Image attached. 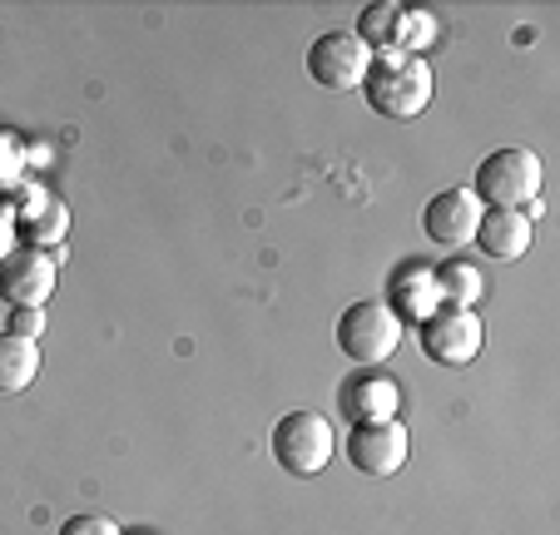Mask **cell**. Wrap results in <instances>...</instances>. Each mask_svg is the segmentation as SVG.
<instances>
[{"mask_svg": "<svg viewBox=\"0 0 560 535\" xmlns=\"http://www.w3.org/2000/svg\"><path fill=\"white\" fill-rule=\"evenodd\" d=\"M530 233H536V223L521 209H481L471 243H481V253L497 263H521L530 253Z\"/></svg>", "mask_w": 560, "mask_h": 535, "instance_id": "11", "label": "cell"}, {"mask_svg": "<svg viewBox=\"0 0 560 535\" xmlns=\"http://www.w3.org/2000/svg\"><path fill=\"white\" fill-rule=\"evenodd\" d=\"M40 377V342L0 333V397H15Z\"/></svg>", "mask_w": 560, "mask_h": 535, "instance_id": "14", "label": "cell"}, {"mask_svg": "<svg viewBox=\"0 0 560 535\" xmlns=\"http://www.w3.org/2000/svg\"><path fill=\"white\" fill-rule=\"evenodd\" d=\"M60 258L50 248H11L0 253V303L5 307H40L55 298Z\"/></svg>", "mask_w": 560, "mask_h": 535, "instance_id": "6", "label": "cell"}, {"mask_svg": "<svg viewBox=\"0 0 560 535\" xmlns=\"http://www.w3.org/2000/svg\"><path fill=\"white\" fill-rule=\"evenodd\" d=\"M436 293H442V307H476L487 298V278L481 268L466 258H446L436 268Z\"/></svg>", "mask_w": 560, "mask_h": 535, "instance_id": "15", "label": "cell"}, {"mask_svg": "<svg viewBox=\"0 0 560 535\" xmlns=\"http://www.w3.org/2000/svg\"><path fill=\"white\" fill-rule=\"evenodd\" d=\"M358 35L372 55H387V50H407V35H412V11L397 5V0H377L368 11L358 15Z\"/></svg>", "mask_w": 560, "mask_h": 535, "instance_id": "13", "label": "cell"}, {"mask_svg": "<svg viewBox=\"0 0 560 535\" xmlns=\"http://www.w3.org/2000/svg\"><path fill=\"white\" fill-rule=\"evenodd\" d=\"M402 317L392 313L382 298H362V303L342 307L338 317V347L348 362H358V368H377V362H387L397 347H402Z\"/></svg>", "mask_w": 560, "mask_h": 535, "instance_id": "3", "label": "cell"}, {"mask_svg": "<svg viewBox=\"0 0 560 535\" xmlns=\"http://www.w3.org/2000/svg\"><path fill=\"white\" fill-rule=\"evenodd\" d=\"M417 342L442 368H466L487 347V323L476 307H436L427 323H417Z\"/></svg>", "mask_w": 560, "mask_h": 535, "instance_id": "5", "label": "cell"}, {"mask_svg": "<svg viewBox=\"0 0 560 535\" xmlns=\"http://www.w3.org/2000/svg\"><path fill=\"white\" fill-rule=\"evenodd\" d=\"M21 233L31 239L25 248H40V243L50 239V253H60L55 243H60V233H65V203L50 199V194H35V213L21 223Z\"/></svg>", "mask_w": 560, "mask_h": 535, "instance_id": "16", "label": "cell"}, {"mask_svg": "<svg viewBox=\"0 0 560 535\" xmlns=\"http://www.w3.org/2000/svg\"><path fill=\"white\" fill-rule=\"evenodd\" d=\"M368 65H372V50L352 31H328V35H317V40L307 45V74H313V84L332 90V95H352V90H362Z\"/></svg>", "mask_w": 560, "mask_h": 535, "instance_id": "7", "label": "cell"}, {"mask_svg": "<svg viewBox=\"0 0 560 535\" xmlns=\"http://www.w3.org/2000/svg\"><path fill=\"white\" fill-rule=\"evenodd\" d=\"M5 333L40 342V337H45V313H40V307H11V327H5Z\"/></svg>", "mask_w": 560, "mask_h": 535, "instance_id": "18", "label": "cell"}, {"mask_svg": "<svg viewBox=\"0 0 560 535\" xmlns=\"http://www.w3.org/2000/svg\"><path fill=\"white\" fill-rule=\"evenodd\" d=\"M476 223H481V199L471 189H442L422 209L427 239L442 243V248H466L476 239Z\"/></svg>", "mask_w": 560, "mask_h": 535, "instance_id": "9", "label": "cell"}, {"mask_svg": "<svg viewBox=\"0 0 560 535\" xmlns=\"http://www.w3.org/2000/svg\"><path fill=\"white\" fill-rule=\"evenodd\" d=\"M432 35H436V21H432V15H427V11H412V35H407V50L422 55V45L432 40Z\"/></svg>", "mask_w": 560, "mask_h": 535, "instance_id": "19", "label": "cell"}, {"mask_svg": "<svg viewBox=\"0 0 560 535\" xmlns=\"http://www.w3.org/2000/svg\"><path fill=\"white\" fill-rule=\"evenodd\" d=\"M387 298H392L387 307L402 317V327H407V323H427V317L442 307V293H436V268H432V263L407 258L402 268L392 274Z\"/></svg>", "mask_w": 560, "mask_h": 535, "instance_id": "10", "label": "cell"}, {"mask_svg": "<svg viewBox=\"0 0 560 535\" xmlns=\"http://www.w3.org/2000/svg\"><path fill=\"white\" fill-rule=\"evenodd\" d=\"M471 194L481 199V209H526L540 199V154L526 144L497 149L476 164Z\"/></svg>", "mask_w": 560, "mask_h": 535, "instance_id": "2", "label": "cell"}, {"mask_svg": "<svg viewBox=\"0 0 560 535\" xmlns=\"http://www.w3.org/2000/svg\"><path fill=\"white\" fill-rule=\"evenodd\" d=\"M60 535H125V531H119L109 515H95V511H90V515H70V521L60 525Z\"/></svg>", "mask_w": 560, "mask_h": 535, "instance_id": "17", "label": "cell"}, {"mask_svg": "<svg viewBox=\"0 0 560 535\" xmlns=\"http://www.w3.org/2000/svg\"><path fill=\"white\" fill-rule=\"evenodd\" d=\"M407 452H412V437L402 421H358L348 431V462L362 476H397L407 466Z\"/></svg>", "mask_w": 560, "mask_h": 535, "instance_id": "8", "label": "cell"}, {"mask_svg": "<svg viewBox=\"0 0 560 535\" xmlns=\"http://www.w3.org/2000/svg\"><path fill=\"white\" fill-rule=\"evenodd\" d=\"M342 411L352 417V427H358V421H397L402 392H397V382H392L387 372L362 368L358 377L342 387Z\"/></svg>", "mask_w": 560, "mask_h": 535, "instance_id": "12", "label": "cell"}, {"mask_svg": "<svg viewBox=\"0 0 560 535\" xmlns=\"http://www.w3.org/2000/svg\"><path fill=\"white\" fill-rule=\"evenodd\" d=\"M268 446H273V462L283 466L288 476H323L332 462L338 437H332L328 417H317V411H288V417H278Z\"/></svg>", "mask_w": 560, "mask_h": 535, "instance_id": "4", "label": "cell"}, {"mask_svg": "<svg viewBox=\"0 0 560 535\" xmlns=\"http://www.w3.org/2000/svg\"><path fill=\"white\" fill-rule=\"evenodd\" d=\"M432 90H436L432 60L412 55V50L372 55L368 80H362V100H368L382 119H417L432 105Z\"/></svg>", "mask_w": 560, "mask_h": 535, "instance_id": "1", "label": "cell"}]
</instances>
